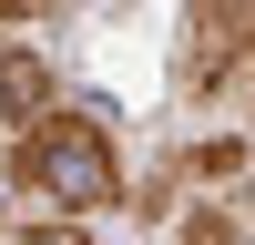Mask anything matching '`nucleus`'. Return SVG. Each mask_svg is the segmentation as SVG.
Returning <instances> with one entry per match:
<instances>
[{
    "label": "nucleus",
    "mask_w": 255,
    "mask_h": 245,
    "mask_svg": "<svg viewBox=\"0 0 255 245\" xmlns=\"http://www.w3.org/2000/svg\"><path fill=\"white\" fill-rule=\"evenodd\" d=\"M174 82L194 113H255V0L235 10H194L184 20V51H174Z\"/></svg>",
    "instance_id": "f03ea898"
},
{
    "label": "nucleus",
    "mask_w": 255,
    "mask_h": 245,
    "mask_svg": "<svg viewBox=\"0 0 255 245\" xmlns=\"http://www.w3.org/2000/svg\"><path fill=\"white\" fill-rule=\"evenodd\" d=\"M10 245H92V235H82V225H51V215H41L31 235H10Z\"/></svg>",
    "instance_id": "20e7f679"
},
{
    "label": "nucleus",
    "mask_w": 255,
    "mask_h": 245,
    "mask_svg": "<svg viewBox=\"0 0 255 245\" xmlns=\"http://www.w3.org/2000/svg\"><path fill=\"white\" fill-rule=\"evenodd\" d=\"M0 113H10V133H31V122H51V113H61L51 61H41V51H20V41L0 51Z\"/></svg>",
    "instance_id": "7ed1b4c3"
},
{
    "label": "nucleus",
    "mask_w": 255,
    "mask_h": 245,
    "mask_svg": "<svg viewBox=\"0 0 255 245\" xmlns=\"http://www.w3.org/2000/svg\"><path fill=\"white\" fill-rule=\"evenodd\" d=\"M10 184L31 204H51V225H82L102 204H123V143L102 113H51L31 133H10Z\"/></svg>",
    "instance_id": "f257e3e1"
}]
</instances>
